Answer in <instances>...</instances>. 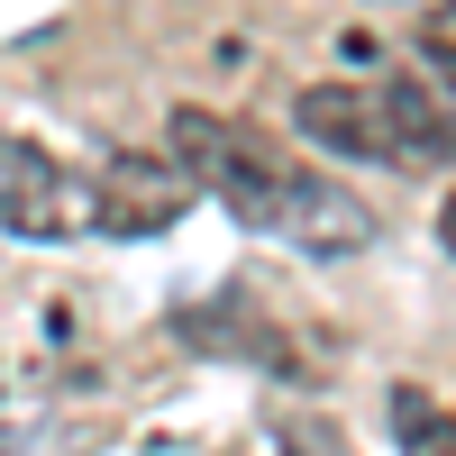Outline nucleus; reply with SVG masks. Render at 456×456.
I'll list each match as a JSON object with an SVG mask.
<instances>
[{"label":"nucleus","mask_w":456,"mask_h":456,"mask_svg":"<svg viewBox=\"0 0 456 456\" xmlns=\"http://www.w3.org/2000/svg\"><path fill=\"white\" fill-rule=\"evenodd\" d=\"M292 128L356 165H402V174L447 165V101L420 83H311L292 101Z\"/></svg>","instance_id":"1"},{"label":"nucleus","mask_w":456,"mask_h":456,"mask_svg":"<svg viewBox=\"0 0 456 456\" xmlns=\"http://www.w3.org/2000/svg\"><path fill=\"white\" fill-rule=\"evenodd\" d=\"M228 210H238L247 228H274V238L301 247V256H356V247H374V210L356 192H338V183H320V174H292L274 156H265L256 192H238Z\"/></svg>","instance_id":"2"},{"label":"nucleus","mask_w":456,"mask_h":456,"mask_svg":"<svg viewBox=\"0 0 456 456\" xmlns=\"http://www.w3.org/2000/svg\"><path fill=\"white\" fill-rule=\"evenodd\" d=\"M0 228L10 238H92L101 228V174H73L46 146L0 137Z\"/></svg>","instance_id":"3"},{"label":"nucleus","mask_w":456,"mask_h":456,"mask_svg":"<svg viewBox=\"0 0 456 456\" xmlns=\"http://www.w3.org/2000/svg\"><path fill=\"white\" fill-rule=\"evenodd\" d=\"M183 210V183L165 165H110L101 174V228H128V238H146V228H165Z\"/></svg>","instance_id":"4"},{"label":"nucleus","mask_w":456,"mask_h":456,"mask_svg":"<svg viewBox=\"0 0 456 456\" xmlns=\"http://www.w3.org/2000/svg\"><path fill=\"white\" fill-rule=\"evenodd\" d=\"M393 429H402L411 456H447V411H438L429 393H411V384H402V393H393Z\"/></svg>","instance_id":"5"}]
</instances>
